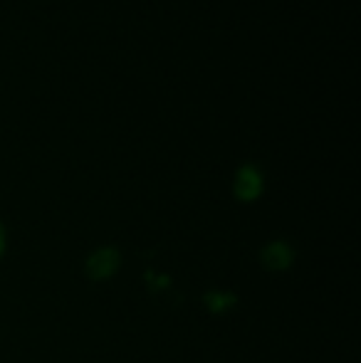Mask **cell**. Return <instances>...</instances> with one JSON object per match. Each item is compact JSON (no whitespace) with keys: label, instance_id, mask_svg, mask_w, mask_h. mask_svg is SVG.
<instances>
[{"label":"cell","instance_id":"obj_1","mask_svg":"<svg viewBox=\"0 0 361 363\" xmlns=\"http://www.w3.org/2000/svg\"><path fill=\"white\" fill-rule=\"evenodd\" d=\"M0 245H3V242H0Z\"/></svg>","mask_w":361,"mask_h":363}]
</instances>
